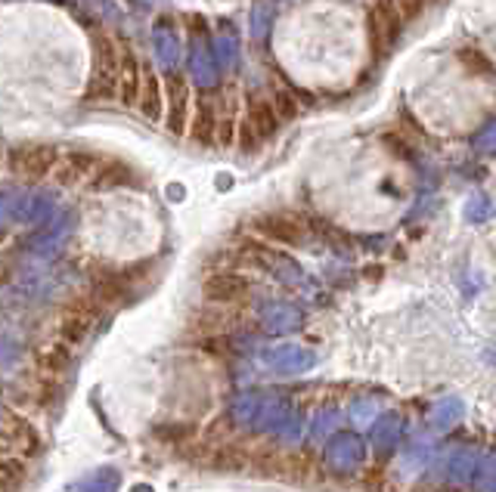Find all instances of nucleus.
Returning a JSON list of instances; mask_svg holds the SVG:
<instances>
[{
  "label": "nucleus",
  "mask_w": 496,
  "mask_h": 492,
  "mask_svg": "<svg viewBox=\"0 0 496 492\" xmlns=\"http://www.w3.org/2000/svg\"><path fill=\"white\" fill-rule=\"evenodd\" d=\"M118 75H122V47L109 34H94V68H90L87 100H115Z\"/></svg>",
  "instance_id": "obj_1"
},
{
  "label": "nucleus",
  "mask_w": 496,
  "mask_h": 492,
  "mask_svg": "<svg viewBox=\"0 0 496 492\" xmlns=\"http://www.w3.org/2000/svg\"><path fill=\"white\" fill-rule=\"evenodd\" d=\"M59 156L62 152L50 143H25V146H16V149L10 152L6 165H10V171L16 174L19 180L41 183V180L53 177Z\"/></svg>",
  "instance_id": "obj_2"
},
{
  "label": "nucleus",
  "mask_w": 496,
  "mask_h": 492,
  "mask_svg": "<svg viewBox=\"0 0 496 492\" xmlns=\"http://www.w3.org/2000/svg\"><path fill=\"white\" fill-rule=\"evenodd\" d=\"M251 229L267 242L283 245V248H302L307 238L302 220H295L292 214H261L251 220Z\"/></svg>",
  "instance_id": "obj_3"
},
{
  "label": "nucleus",
  "mask_w": 496,
  "mask_h": 492,
  "mask_svg": "<svg viewBox=\"0 0 496 492\" xmlns=\"http://www.w3.org/2000/svg\"><path fill=\"white\" fill-rule=\"evenodd\" d=\"M165 128L174 137H180L190 128V84L177 72H171L165 81Z\"/></svg>",
  "instance_id": "obj_4"
},
{
  "label": "nucleus",
  "mask_w": 496,
  "mask_h": 492,
  "mask_svg": "<svg viewBox=\"0 0 496 492\" xmlns=\"http://www.w3.org/2000/svg\"><path fill=\"white\" fill-rule=\"evenodd\" d=\"M248 279L233 270H218L202 282V298L208 304H239V300L248 298Z\"/></svg>",
  "instance_id": "obj_5"
},
{
  "label": "nucleus",
  "mask_w": 496,
  "mask_h": 492,
  "mask_svg": "<svg viewBox=\"0 0 496 492\" xmlns=\"http://www.w3.org/2000/svg\"><path fill=\"white\" fill-rule=\"evenodd\" d=\"M190 78L199 84L202 90H212L221 78L212 40H208V34H202V31H195L190 40Z\"/></svg>",
  "instance_id": "obj_6"
},
{
  "label": "nucleus",
  "mask_w": 496,
  "mask_h": 492,
  "mask_svg": "<svg viewBox=\"0 0 496 492\" xmlns=\"http://www.w3.org/2000/svg\"><path fill=\"white\" fill-rule=\"evenodd\" d=\"M100 167V158L94 152H62L59 161H56L53 180L59 186H81V183H90Z\"/></svg>",
  "instance_id": "obj_7"
},
{
  "label": "nucleus",
  "mask_w": 496,
  "mask_h": 492,
  "mask_svg": "<svg viewBox=\"0 0 496 492\" xmlns=\"http://www.w3.org/2000/svg\"><path fill=\"white\" fill-rule=\"evenodd\" d=\"M218 96L214 94H202L195 100L193 109V121H190V137L199 146H214L218 143Z\"/></svg>",
  "instance_id": "obj_8"
},
{
  "label": "nucleus",
  "mask_w": 496,
  "mask_h": 492,
  "mask_svg": "<svg viewBox=\"0 0 496 492\" xmlns=\"http://www.w3.org/2000/svg\"><path fill=\"white\" fill-rule=\"evenodd\" d=\"M246 121L251 124V130L257 133V139L261 143H267V139H274L276 137V130H279V115H276V109H274V103H270V96H261V94H248V100H246Z\"/></svg>",
  "instance_id": "obj_9"
},
{
  "label": "nucleus",
  "mask_w": 496,
  "mask_h": 492,
  "mask_svg": "<svg viewBox=\"0 0 496 492\" xmlns=\"http://www.w3.org/2000/svg\"><path fill=\"white\" fill-rule=\"evenodd\" d=\"M137 109L146 121H162L165 118V87L158 81V75L152 72V66H143V78H140V96H137Z\"/></svg>",
  "instance_id": "obj_10"
},
{
  "label": "nucleus",
  "mask_w": 496,
  "mask_h": 492,
  "mask_svg": "<svg viewBox=\"0 0 496 492\" xmlns=\"http://www.w3.org/2000/svg\"><path fill=\"white\" fill-rule=\"evenodd\" d=\"M94 322H96L94 310H68L59 319V326H56V341H62L72 350L81 347V344L90 337V332H94Z\"/></svg>",
  "instance_id": "obj_11"
},
{
  "label": "nucleus",
  "mask_w": 496,
  "mask_h": 492,
  "mask_svg": "<svg viewBox=\"0 0 496 492\" xmlns=\"http://www.w3.org/2000/svg\"><path fill=\"white\" fill-rule=\"evenodd\" d=\"M140 78H143V66L137 62L134 50L122 44V75H118V100L124 105H137L140 96Z\"/></svg>",
  "instance_id": "obj_12"
},
{
  "label": "nucleus",
  "mask_w": 496,
  "mask_h": 492,
  "mask_svg": "<svg viewBox=\"0 0 496 492\" xmlns=\"http://www.w3.org/2000/svg\"><path fill=\"white\" fill-rule=\"evenodd\" d=\"M152 47H156V59L158 66L167 68V72H174L180 62V38L177 31H174L171 25H158L156 31H152Z\"/></svg>",
  "instance_id": "obj_13"
},
{
  "label": "nucleus",
  "mask_w": 496,
  "mask_h": 492,
  "mask_svg": "<svg viewBox=\"0 0 496 492\" xmlns=\"http://www.w3.org/2000/svg\"><path fill=\"white\" fill-rule=\"evenodd\" d=\"M72 356H75V350L53 337L47 347H41L38 353H34V362H38V369L47 371V375H62V371L68 369V362H72Z\"/></svg>",
  "instance_id": "obj_14"
},
{
  "label": "nucleus",
  "mask_w": 496,
  "mask_h": 492,
  "mask_svg": "<svg viewBox=\"0 0 496 492\" xmlns=\"http://www.w3.org/2000/svg\"><path fill=\"white\" fill-rule=\"evenodd\" d=\"M131 183H137L134 167H128L124 161H100V167H96L90 186L112 189V186H131Z\"/></svg>",
  "instance_id": "obj_15"
},
{
  "label": "nucleus",
  "mask_w": 496,
  "mask_h": 492,
  "mask_svg": "<svg viewBox=\"0 0 496 492\" xmlns=\"http://www.w3.org/2000/svg\"><path fill=\"white\" fill-rule=\"evenodd\" d=\"M456 59H459V66H463L465 72L474 75V78H491V81H496V62L484 50H478V47H459Z\"/></svg>",
  "instance_id": "obj_16"
},
{
  "label": "nucleus",
  "mask_w": 496,
  "mask_h": 492,
  "mask_svg": "<svg viewBox=\"0 0 496 492\" xmlns=\"http://www.w3.org/2000/svg\"><path fill=\"white\" fill-rule=\"evenodd\" d=\"M366 38H369V50H373L375 59H382L385 53L394 50V38H391L388 28L382 25V19L375 16L373 10H369V16H366Z\"/></svg>",
  "instance_id": "obj_17"
},
{
  "label": "nucleus",
  "mask_w": 496,
  "mask_h": 492,
  "mask_svg": "<svg viewBox=\"0 0 496 492\" xmlns=\"http://www.w3.org/2000/svg\"><path fill=\"white\" fill-rule=\"evenodd\" d=\"M212 50L214 59H218V68H236V62H239V38L233 31H221L212 40Z\"/></svg>",
  "instance_id": "obj_18"
},
{
  "label": "nucleus",
  "mask_w": 496,
  "mask_h": 492,
  "mask_svg": "<svg viewBox=\"0 0 496 492\" xmlns=\"http://www.w3.org/2000/svg\"><path fill=\"white\" fill-rule=\"evenodd\" d=\"M25 483V465L16 455H0V492H16Z\"/></svg>",
  "instance_id": "obj_19"
},
{
  "label": "nucleus",
  "mask_w": 496,
  "mask_h": 492,
  "mask_svg": "<svg viewBox=\"0 0 496 492\" xmlns=\"http://www.w3.org/2000/svg\"><path fill=\"white\" fill-rule=\"evenodd\" d=\"M369 10L382 19V25L388 28V34L394 38V44H397V40H401V31H403V16H401V10H397L394 0H373Z\"/></svg>",
  "instance_id": "obj_20"
},
{
  "label": "nucleus",
  "mask_w": 496,
  "mask_h": 492,
  "mask_svg": "<svg viewBox=\"0 0 496 492\" xmlns=\"http://www.w3.org/2000/svg\"><path fill=\"white\" fill-rule=\"evenodd\" d=\"M274 4L270 0H257L255 10H251V38L255 40H264L270 31V25H274Z\"/></svg>",
  "instance_id": "obj_21"
},
{
  "label": "nucleus",
  "mask_w": 496,
  "mask_h": 492,
  "mask_svg": "<svg viewBox=\"0 0 496 492\" xmlns=\"http://www.w3.org/2000/svg\"><path fill=\"white\" fill-rule=\"evenodd\" d=\"M493 214H496V205L484 192L472 195V199L465 201V220L469 223H484V220H491Z\"/></svg>",
  "instance_id": "obj_22"
},
{
  "label": "nucleus",
  "mask_w": 496,
  "mask_h": 492,
  "mask_svg": "<svg viewBox=\"0 0 496 492\" xmlns=\"http://www.w3.org/2000/svg\"><path fill=\"white\" fill-rule=\"evenodd\" d=\"M472 149L478 152V156H496V118L493 121H487L484 128L474 133Z\"/></svg>",
  "instance_id": "obj_23"
},
{
  "label": "nucleus",
  "mask_w": 496,
  "mask_h": 492,
  "mask_svg": "<svg viewBox=\"0 0 496 492\" xmlns=\"http://www.w3.org/2000/svg\"><path fill=\"white\" fill-rule=\"evenodd\" d=\"M270 103H274V109H276V115H279V121H292V118L298 115V103H295V96H292L285 87H276V90H274V96H270Z\"/></svg>",
  "instance_id": "obj_24"
},
{
  "label": "nucleus",
  "mask_w": 496,
  "mask_h": 492,
  "mask_svg": "<svg viewBox=\"0 0 496 492\" xmlns=\"http://www.w3.org/2000/svg\"><path fill=\"white\" fill-rule=\"evenodd\" d=\"M236 143H239V149L251 156V152H257V146H261V139H257V133L251 130V124L246 118H239V128H236Z\"/></svg>",
  "instance_id": "obj_25"
},
{
  "label": "nucleus",
  "mask_w": 496,
  "mask_h": 492,
  "mask_svg": "<svg viewBox=\"0 0 496 492\" xmlns=\"http://www.w3.org/2000/svg\"><path fill=\"white\" fill-rule=\"evenodd\" d=\"M459 415H463V406H459L456 399H444V403L435 409V425L437 427H450L453 421L459 418Z\"/></svg>",
  "instance_id": "obj_26"
},
{
  "label": "nucleus",
  "mask_w": 496,
  "mask_h": 492,
  "mask_svg": "<svg viewBox=\"0 0 496 492\" xmlns=\"http://www.w3.org/2000/svg\"><path fill=\"white\" fill-rule=\"evenodd\" d=\"M397 437H401V425H397L394 415H391V427H385V418H382L379 425H375V437H373V440L379 443V446H385V443H388V446H394Z\"/></svg>",
  "instance_id": "obj_27"
},
{
  "label": "nucleus",
  "mask_w": 496,
  "mask_h": 492,
  "mask_svg": "<svg viewBox=\"0 0 496 492\" xmlns=\"http://www.w3.org/2000/svg\"><path fill=\"white\" fill-rule=\"evenodd\" d=\"M394 4H397V10H401L403 22H416V19L425 13V4H428V0H394Z\"/></svg>",
  "instance_id": "obj_28"
},
{
  "label": "nucleus",
  "mask_w": 496,
  "mask_h": 492,
  "mask_svg": "<svg viewBox=\"0 0 496 492\" xmlns=\"http://www.w3.org/2000/svg\"><path fill=\"white\" fill-rule=\"evenodd\" d=\"M481 480V492H496V455L491 459V465H484L481 470H474Z\"/></svg>",
  "instance_id": "obj_29"
},
{
  "label": "nucleus",
  "mask_w": 496,
  "mask_h": 492,
  "mask_svg": "<svg viewBox=\"0 0 496 492\" xmlns=\"http://www.w3.org/2000/svg\"><path fill=\"white\" fill-rule=\"evenodd\" d=\"M491 362L496 365V347H493V353H491Z\"/></svg>",
  "instance_id": "obj_30"
},
{
  "label": "nucleus",
  "mask_w": 496,
  "mask_h": 492,
  "mask_svg": "<svg viewBox=\"0 0 496 492\" xmlns=\"http://www.w3.org/2000/svg\"><path fill=\"white\" fill-rule=\"evenodd\" d=\"M444 492H453V489H444Z\"/></svg>",
  "instance_id": "obj_31"
},
{
  "label": "nucleus",
  "mask_w": 496,
  "mask_h": 492,
  "mask_svg": "<svg viewBox=\"0 0 496 492\" xmlns=\"http://www.w3.org/2000/svg\"><path fill=\"white\" fill-rule=\"evenodd\" d=\"M0 161H4V156H0Z\"/></svg>",
  "instance_id": "obj_32"
},
{
  "label": "nucleus",
  "mask_w": 496,
  "mask_h": 492,
  "mask_svg": "<svg viewBox=\"0 0 496 492\" xmlns=\"http://www.w3.org/2000/svg\"><path fill=\"white\" fill-rule=\"evenodd\" d=\"M435 4H437V0H435Z\"/></svg>",
  "instance_id": "obj_33"
}]
</instances>
